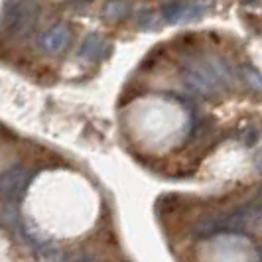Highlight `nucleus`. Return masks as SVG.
I'll return each mask as SVG.
<instances>
[{
  "mask_svg": "<svg viewBox=\"0 0 262 262\" xmlns=\"http://www.w3.org/2000/svg\"><path fill=\"white\" fill-rule=\"evenodd\" d=\"M180 75H182V81L189 91L203 95V97L219 95L223 89V83L219 81L217 73L213 71V67L209 66L207 59L185 61L180 69Z\"/></svg>",
  "mask_w": 262,
  "mask_h": 262,
  "instance_id": "nucleus-1",
  "label": "nucleus"
},
{
  "mask_svg": "<svg viewBox=\"0 0 262 262\" xmlns=\"http://www.w3.org/2000/svg\"><path fill=\"white\" fill-rule=\"evenodd\" d=\"M39 6L36 2H12L4 8L2 24L10 34H26V30L36 22Z\"/></svg>",
  "mask_w": 262,
  "mask_h": 262,
  "instance_id": "nucleus-2",
  "label": "nucleus"
},
{
  "mask_svg": "<svg viewBox=\"0 0 262 262\" xmlns=\"http://www.w3.org/2000/svg\"><path fill=\"white\" fill-rule=\"evenodd\" d=\"M30 180H32V173L24 166H12L10 170H6L0 176V193L10 201H16L24 195Z\"/></svg>",
  "mask_w": 262,
  "mask_h": 262,
  "instance_id": "nucleus-3",
  "label": "nucleus"
},
{
  "mask_svg": "<svg viewBox=\"0 0 262 262\" xmlns=\"http://www.w3.org/2000/svg\"><path fill=\"white\" fill-rule=\"evenodd\" d=\"M71 38H73L71 28L63 24V22H59V24H55V26H52L50 30H46L41 34L39 46L46 53L55 55V53H61L71 43Z\"/></svg>",
  "mask_w": 262,
  "mask_h": 262,
  "instance_id": "nucleus-4",
  "label": "nucleus"
},
{
  "mask_svg": "<svg viewBox=\"0 0 262 262\" xmlns=\"http://www.w3.org/2000/svg\"><path fill=\"white\" fill-rule=\"evenodd\" d=\"M205 10H207L205 4H185V2H168V4L160 6V12L164 16V20L170 22V24L199 18Z\"/></svg>",
  "mask_w": 262,
  "mask_h": 262,
  "instance_id": "nucleus-5",
  "label": "nucleus"
},
{
  "mask_svg": "<svg viewBox=\"0 0 262 262\" xmlns=\"http://www.w3.org/2000/svg\"><path fill=\"white\" fill-rule=\"evenodd\" d=\"M108 52V43H106V39L103 36H99V34H89L87 38L83 39V43H81V48H79V55L83 57V59H89V61H99V59H103Z\"/></svg>",
  "mask_w": 262,
  "mask_h": 262,
  "instance_id": "nucleus-6",
  "label": "nucleus"
},
{
  "mask_svg": "<svg viewBox=\"0 0 262 262\" xmlns=\"http://www.w3.org/2000/svg\"><path fill=\"white\" fill-rule=\"evenodd\" d=\"M225 231V219L223 213H209L205 217H201L193 227V235L199 238H205V236L217 235V233H223Z\"/></svg>",
  "mask_w": 262,
  "mask_h": 262,
  "instance_id": "nucleus-7",
  "label": "nucleus"
},
{
  "mask_svg": "<svg viewBox=\"0 0 262 262\" xmlns=\"http://www.w3.org/2000/svg\"><path fill=\"white\" fill-rule=\"evenodd\" d=\"M132 6L128 2H106L103 8V16L108 22H120L130 14Z\"/></svg>",
  "mask_w": 262,
  "mask_h": 262,
  "instance_id": "nucleus-8",
  "label": "nucleus"
},
{
  "mask_svg": "<svg viewBox=\"0 0 262 262\" xmlns=\"http://www.w3.org/2000/svg\"><path fill=\"white\" fill-rule=\"evenodd\" d=\"M136 26L144 32H150V30H156L158 28V16L152 8H142L140 12L136 14Z\"/></svg>",
  "mask_w": 262,
  "mask_h": 262,
  "instance_id": "nucleus-9",
  "label": "nucleus"
},
{
  "mask_svg": "<svg viewBox=\"0 0 262 262\" xmlns=\"http://www.w3.org/2000/svg\"><path fill=\"white\" fill-rule=\"evenodd\" d=\"M241 71H243V81L249 85L250 89L256 93H262V75L260 73L250 66H245Z\"/></svg>",
  "mask_w": 262,
  "mask_h": 262,
  "instance_id": "nucleus-10",
  "label": "nucleus"
},
{
  "mask_svg": "<svg viewBox=\"0 0 262 262\" xmlns=\"http://www.w3.org/2000/svg\"><path fill=\"white\" fill-rule=\"evenodd\" d=\"M258 140V130L254 126H247V134H243V142L247 146H252Z\"/></svg>",
  "mask_w": 262,
  "mask_h": 262,
  "instance_id": "nucleus-11",
  "label": "nucleus"
},
{
  "mask_svg": "<svg viewBox=\"0 0 262 262\" xmlns=\"http://www.w3.org/2000/svg\"><path fill=\"white\" fill-rule=\"evenodd\" d=\"M254 168L258 173H262V148L256 152V156H254Z\"/></svg>",
  "mask_w": 262,
  "mask_h": 262,
  "instance_id": "nucleus-12",
  "label": "nucleus"
},
{
  "mask_svg": "<svg viewBox=\"0 0 262 262\" xmlns=\"http://www.w3.org/2000/svg\"><path fill=\"white\" fill-rule=\"evenodd\" d=\"M73 262H97L93 256H79V258H75Z\"/></svg>",
  "mask_w": 262,
  "mask_h": 262,
  "instance_id": "nucleus-13",
  "label": "nucleus"
},
{
  "mask_svg": "<svg viewBox=\"0 0 262 262\" xmlns=\"http://www.w3.org/2000/svg\"><path fill=\"white\" fill-rule=\"evenodd\" d=\"M258 201H260V203H262V191H260V193H258Z\"/></svg>",
  "mask_w": 262,
  "mask_h": 262,
  "instance_id": "nucleus-14",
  "label": "nucleus"
}]
</instances>
